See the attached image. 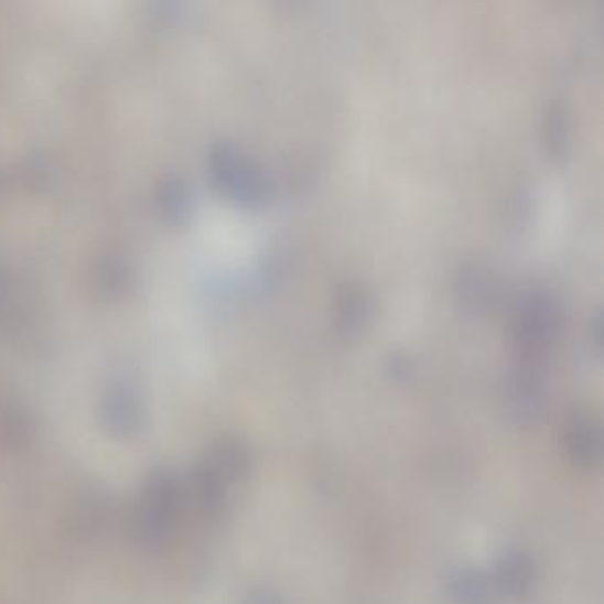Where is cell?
I'll use <instances>...</instances> for the list:
<instances>
[{
	"label": "cell",
	"instance_id": "cell-1",
	"mask_svg": "<svg viewBox=\"0 0 604 604\" xmlns=\"http://www.w3.org/2000/svg\"><path fill=\"white\" fill-rule=\"evenodd\" d=\"M565 325L560 298L544 285L521 289L510 305V337L518 357L544 360Z\"/></svg>",
	"mask_w": 604,
	"mask_h": 604
},
{
	"label": "cell",
	"instance_id": "cell-2",
	"mask_svg": "<svg viewBox=\"0 0 604 604\" xmlns=\"http://www.w3.org/2000/svg\"><path fill=\"white\" fill-rule=\"evenodd\" d=\"M209 172L220 192L247 208H262L276 192L273 177L267 168L252 154L229 142L213 145Z\"/></svg>",
	"mask_w": 604,
	"mask_h": 604
},
{
	"label": "cell",
	"instance_id": "cell-3",
	"mask_svg": "<svg viewBox=\"0 0 604 604\" xmlns=\"http://www.w3.org/2000/svg\"><path fill=\"white\" fill-rule=\"evenodd\" d=\"M506 407L519 424H537L546 410V379L541 360L519 357L506 381Z\"/></svg>",
	"mask_w": 604,
	"mask_h": 604
},
{
	"label": "cell",
	"instance_id": "cell-4",
	"mask_svg": "<svg viewBox=\"0 0 604 604\" xmlns=\"http://www.w3.org/2000/svg\"><path fill=\"white\" fill-rule=\"evenodd\" d=\"M452 291L460 308L474 316H486L500 308L504 282L487 262L470 259L454 271Z\"/></svg>",
	"mask_w": 604,
	"mask_h": 604
},
{
	"label": "cell",
	"instance_id": "cell-5",
	"mask_svg": "<svg viewBox=\"0 0 604 604\" xmlns=\"http://www.w3.org/2000/svg\"><path fill=\"white\" fill-rule=\"evenodd\" d=\"M332 316L341 337H360L375 317V294L358 280H346L335 291Z\"/></svg>",
	"mask_w": 604,
	"mask_h": 604
},
{
	"label": "cell",
	"instance_id": "cell-6",
	"mask_svg": "<svg viewBox=\"0 0 604 604\" xmlns=\"http://www.w3.org/2000/svg\"><path fill=\"white\" fill-rule=\"evenodd\" d=\"M537 569L532 556L525 550H507L496 560L492 582L496 594L507 597H525L536 585Z\"/></svg>",
	"mask_w": 604,
	"mask_h": 604
},
{
	"label": "cell",
	"instance_id": "cell-7",
	"mask_svg": "<svg viewBox=\"0 0 604 604\" xmlns=\"http://www.w3.org/2000/svg\"><path fill=\"white\" fill-rule=\"evenodd\" d=\"M568 454L580 468H594L603 457V429L594 417L576 411L565 431Z\"/></svg>",
	"mask_w": 604,
	"mask_h": 604
},
{
	"label": "cell",
	"instance_id": "cell-8",
	"mask_svg": "<svg viewBox=\"0 0 604 604\" xmlns=\"http://www.w3.org/2000/svg\"><path fill=\"white\" fill-rule=\"evenodd\" d=\"M105 425L116 434L130 436L139 433L144 425V410L139 397L131 392L130 388H114L104 402Z\"/></svg>",
	"mask_w": 604,
	"mask_h": 604
},
{
	"label": "cell",
	"instance_id": "cell-9",
	"mask_svg": "<svg viewBox=\"0 0 604 604\" xmlns=\"http://www.w3.org/2000/svg\"><path fill=\"white\" fill-rule=\"evenodd\" d=\"M445 589L454 604H493L496 597L492 576L475 568L452 569Z\"/></svg>",
	"mask_w": 604,
	"mask_h": 604
},
{
	"label": "cell",
	"instance_id": "cell-10",
	"mask_svg": "<svg viewBox=\"0 0 604 604\" xmlns=\"http://www.w3.org/2000/svg\"><path fill=\"white\" fill-rule=\"evenodd\" d=\"M204 463L212 466L226 483H235L248 474L252 456L239 438L224 436L213 443L208 460Z\"/></svg>",
	"mask_w": 604,
	"mask_h": 604
},
{
	"label": "cell",
	"instance_id": "cell-11",
	"mask_svg": "<svg viewBox=\"0 0 604 604\" xmlns=\"http://www.w3.org/2000/svg\"><path fill=\"white\" fill-rule=\"evenodd\" d=\"M542 144L551 159H564L571 148V112L562 99H551L542 112Z\"/></svg>",
	"mask_w": 604,
	"mask_h": 604
},
{
	"label": "cell",
	"instance_id": "cell-12",
	"mask_svg": "<svg viewBox=\"0 0 604 604\" xmlns=\"http://www.w3.org/2000/svg\"><path fill=\"white\" fill-rule=\"evenodd\" d=\"M226 486L227 483L220 475L212 468V466L198 465L197 468L192 472V495H194L197 506L204 510V513H218L226 501Z\"/></svg>",
	"mask_w": 604,
	"mask_h": 604
},
{
	"label": "cell",
	"instance_id": "cell-13",
	"mask_svg": "<svg viewBox=\"0 0 604 604\" xmlns=\"http://www.w3.org/2000/svg\"><path fill=\"white\" fill-rule=\"evenodd\" d=\"M177 515L142 501L133 516V530L145 542H160L174 530Z\"/></svg>",
	"mask_w": 604,
	"mask_h": 604
},
{
	"label": "cell",
	"instance_id": "cell-14",
	"mask_svg": "<svg viewBox=\"0 0 604 604\" xmlns=\"http://www.w3.org/2000/svg\"><path fill=\"white\" fill-rule=\"evenodd\" d=\"M181 496V484L169 472L154 474L145 484V504L169 510L172 515L180 513Z\"/></svg>",
	"mask_w": 604,
	"mask_h": 604
},
{
	"label": "cell",
	"instance_id": "cell-15",
	"mask_svg": "<svg viewBox=\"0 0 604 604\" xmlns=\"http://www.w3.org/2000/svg\"><path fill=\"white\" fill-rule=\"evenodd\" d=\"M385 375L396 384H408L416 378L417 364L410 355L402 352H393L385 360Z\"/></svg>",
	"mask_w": 604,
	"mask_h": 604
},
{
	"label": "cell",
	"instance_id": "cell-16",
	"mask_svg": "<svg viewBox=\"0 0 604 604\" xmlns=\"http://www.w3.org/2000/svg\"><path fill=\"white\" fill-rule=\"evenodd\" d=\"M28 438V422L17 413H2L0 417V445H22Z\"/></svg>",
	"mask_w": 604,
	"mask_h": 604
},
{
	"label": "cell",
	"instance_id": "cell-17",
	"mask_svg": "<svg viewBox=\"0 0 604 604\" xmlns=\"http://www.w3.org/2000/svg\"><path fill=\"white\" fill-rule=\"evenodd\" d=\"M245 604H285L284 601L280 600L279 595L276 594V592L262 591V589H259V591H254L248 594L247 600H245Z\"/></svg>",
	"mask_w": 604,
	"mask_h": 604
},
{
	"label": "cell",
	"instance_id": "cell-18",
	"mask_svg": "<svg viewBox=\"0 0 604 604\" xmlns=\"http://www.w3.org/2000/svg\"><path fill=\"white\" fill-rule=\"evenodd\" d=\"M589 334H591L592 341H594L595 349L601 352V346H603V320H601V312L595 311L594 316L589 321Z\"/></svg>",
	"mask_w": 604,
	"mask_h": 604
}]
</instances>
